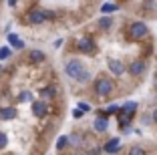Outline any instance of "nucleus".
I'll return each instance as SVG.
<instances>
[{"label":"nucleus","mask_w":157,"mask_h":155,"mask_svg":"<svg viewBox=\"0 0 157 155\" xmlns=\"http://www.w3.org/2000/svg\"><path fill=\"white\" fill-rule=\"evenodd\" d=\"M113 91H115V83H113V79L99 77L97 81H95V95H97V97L105 99V97H109Z\"/></svg>","instance_id":"obj_1"},{"label":"nucleus","mask_w":157,"mask_h":155,"mask_svg":"<svg viewBox=\"0 0 157 155\" xmlns=\"http://www.w3.org/2000/svg\"><path fill=\"white\" fill-rule=\"evenodd\" d=\"M26 101H33V93L22 91V93L18 95V103H26Z\"/></svg>","instance_id":"obj_18"},{"label":"nucleus","mask_w":157,"mask_h":155,"mask_svg":"<svg viewBox=\"0 0 157 155\" xmlns=\"http://www.w3.org/2000/svg\"><path fill=\"white\" fill-rule=\"evenodd\" d=\"M119 149H121V139L119 137H113V139H109V141L103 145V151H105V153H117Z\"/></svg>","instance_id":"obj_10"},{"label":"nucleus","mask_w":157,"mask_h":155,"mask_svg":"<svg viewBox=\"0 0 157 155\" xmlns=\"http://www.w3.org/2000/svg\"><path fill=\"white\" fill-rule=\"evenodd\" d=\"M107 127H109V119L105 117V115H99V117H95V121H93V129L97 133H105Z\"/></svg>","instance_id":"obj_9"},{"label":"nucleus","mask_w":157,"mask_h":155,"mask_svg":"<svg viewBox=\"0 0 157 155\" xmlns=\"http://www.w3.org/2000/svg\"><path fill=\"white\" fill-rule=\"evenodd\" d=\"M107 67H109V71H111V75H115V77H121V75L125 73V64L121 63V60H109L107 63Z\"/></svg>","instance_id":"obj_11"},{"label":"nucleus","mask_w":157,"mask_h":155,"mask_svg":"<svg viewBox=\"0 0 157 155\" xmlns=\"http://www.w3.org/2000/svg\"><path fill=\"white\" fill-rule=\"evenodd\" d=\"M127 32H129V38H133V41H143L149 34V26L143 20H135V22L129 24V30Z\"/></svg>","instance_id":"obj_4"},{"label":"nucleus","mask_w":157,"mask_h":155,"mask_svg":"<svg viewBox=\"0 0 157 155\" xmlns=\"http://www.w3.org/2000/svg\"><path fill=\"white\" fill-rule=\"evenodd\" d=\"M42 97H48V99H52V97H56V87H52V85H48V87H44L40 91Z\"/></svg>","instance_id":"obj_16"},{"label":"nucleus","mask_w":157,"mask_h":155,"mask_svg":"<svg viewBox=\"0 0 157 155\" xmlns=\"http://www.w3.org/2000/svg\"><path fill=\"white\" fill-rule=\"evenodd\" d=\"M151 121H153V123H157V107L151 111Z\"/></svg>","instance_id":"obj_23"},{"label":"nucleus","mask_w":157,"mask_h":155,"mask_svg":"<svg viewBox=\"0 0 157 155\" xmlns=\"http://www.w3.org/2000/svg\"><path fill=\"white\" fill-rule=\"evenodd\" d=\"M33 115L36 119H44L46 115H48V105H46L44 99H38V101H33Z\"/></svg>","instance_id":"obj_6"},{"label":"nucleus","mask_w":157,"mask_h":155,"mask_svg":"<svg viewBox=\"0 0 157 155\" xmlns=\"http://www.w3.org/2000/svg\"><path fill=\"white\" fill-rule=\"evenodd\" d=\"M129 155H147V151H145L141 145H133L129 149Z\"/></svg>","instance_id":"obj_17"},{"label":"nucleus","mask_w":157,"mask_h":155,"mask_svg":"<svg viewBox=\"0 0 157 155\" xmlns=\"http://www.w3.org/2000/svg\"><path fill=\"white\" fill-rule=\"evenodd\" d=\"M83 115H85V111H81V109H77V111H75V117H83Z\"/></svg>","instance_id":"obj_24"},{"label":"nucleus","mask_w":157,"mask_h":155,"mask_svg":"<svg viewBox=\"0 0 157 155\" xmlns=\"http://www.w3.org/2000/svg\"><path fill=\"white\" fill-rule=\"evenodd\" d=\"M6 145H8V137H6V133H4V131H0V151L4 149Z\"/></svg>","instance_id":"obj_20"},{"label":"nucleus","mask_w":157,"mask_h":155,"mask_svg":"<svg viewBox=\"0 0 157 155\" xmlns=\"http://www.w3.org/2000/svg\"><path fill=\"white\" fill-rule=\"evenodd\" d=\"M8 55H10V48H8V46H4V48L0 50V60H4V59H8Z\"/></svg>","instance_id":"obj_22"},{"label":"nucleus","mask_w":157,"mask_h":155,"mask_svg":"<svg viewBox=\"0 0 157 155\" xmlns=\"http://www.w3.org/2000/svg\"><path fill=\"white\" fill-rule=\"evenodd\" d=\"M117 119H119V127L121 129H127V125H129V121H131V117L129 115H125V113H117Z\"/></svg>","instance_id":"obj_15"},{"label":"nucleus","mask_w":157,"mask_h":155,"mask_svg":"<svg viewBox=\"0 0 157 155\" xmlns=\"http://www.w3.org/2000/svg\"><path fill=\"white\" fill-rule=\"evenodd\" d=\"M111 26H113V18H111V16H101V18L97 20V28L103 30V32H109Z\"/></svg>","instance_id":"obj_13"},{"label":"nucleus","mask_w":157,"mask_h":155,"mask_svg":"<svg viewBox=\"0 0 157 155\" xmlns=\"http://www.w3.org/2000/svg\"><path fill=\"white\" fill-rule=\"evenodd\" d=\"M87 68H85V63L81 59H71V60H67V64H65V73L69 75L73 81H78V77L85 73Z\"/></svg>","instance_id":"obj_2"},{"label":"nucleus","mask_w":157,"mask_h":155,"mask_svg":"<svg viewBox=\"0 0 157 155\" xmlns=\"http://www.w3.org/2000/svg\"><path fill=\"white\" fill-rule=\"evenodd\" d=\"M77 50L78 52H83V55H93V52H97V42L93 37H81L77 41Z\"/></svg>","instance_id":"obj_5"},{"label":"nucleus","mask_w":157,"mask_h":155,"mask_svg":"<svg viewBox=\"0 0 157 155\" xmlns=\"http://www.w3.org/2000/svg\"><path fill=\"white\" fill-rule=\"evenodd\" d=\"M115 10H119V4H117V2H107V4H103V6H101V12H103V14L115 12Z\"/></svg>","instance_id":"obj_14"},{"label":"nucleus","mask_w":157,"mask_h":155,"mask_svg":"<svg viewBox=\"0 0 157 155\" xmlns=\"http://www.w3.org/2000/svg\"><path fill=\"white\" fill-rule=\"evenodd\" d=\"M145 68H147V63L143 59H135L133 63L129 64V75L131 77H141L145 73Z\"/></svg>","instance_id":"obj_7"},{"label":"nucleus","mask_w":157,"mask_h":155,"mask_svg":"<svg viewBox=\"0 0 157 155\" xmlns=\"http://www.w3.org/2000/svg\"><path fill=\"white\" fill-rule=\"evenodd\" d=\"M16 119V109L14 107H2L0 109V121H12Z\"/></svg>","instance_id":"obj_12"},{"label":"nucleus","mask_w":157,"mask_h":155,"mask_svg":"<svg viewBox=\"0 0 157 155\" xmlns=\"http://www.w3.org/2000/svg\"><path fill=\"white\" fill-rule=\"evenodd\" d=\"M26 59H28L30 64H42L46 60V55L42 52V50H38V48H33V50H28Z\"/></svg>","instance_id":"obj_8"},{"label":"nucleus","mask_w":157,"mask_h":155,"mask_svg":"<svg viewBox=\"0 0 157 155\" xmlns=\"http://www.w3.org/2000/svg\"><path fill=\"white\" fill-rule=\"evenodd\" d=\"M67 145H69V137H67V135L59 137V141H56V147H59V149H65Z\"/></svg>","instance_id":"obj_19"},{"label":"nucleus","mask_w":157,"mask_h":155,"mask_svg":"<svg viewBox=\"0 0 157 155\" xmlns=\"http://www.w3.org/2000/svg\"><path fill=\"white\" fill-rule=\"evenodd\" d=\"M89 79H91V73H89V71H85V73L78 77V81H77V83H81V85H83V83H89Z\"/></svg>","instance_id":"obj_21"},{"label":"nucleus","mask_w":157,"mask_h":155,"mask_svg":"<svg viewBox=\"0 0 157 155\" xmlns=\"http://www.w3.org/2000/svg\"><path fill=\"white\" fill-rule=\"evenodd\" d=\"M48 18H52V12L42 10V8H33V10H28V14H26L28 24H33V26H38V24L46 22Z\"/></svg>","instance_id":"obj_3"}]
</instances>
